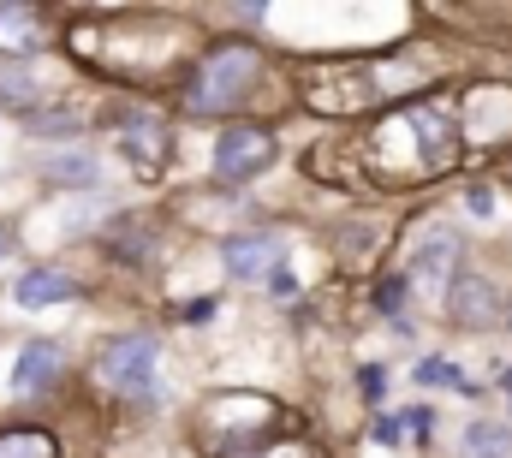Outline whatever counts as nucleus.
<instances>
[{
	"instance_id": "obj_1",
	"label": "nucleus",
	"mask_w": 512,
	"mask_h": 458,
	"mask_svg": "<svg viewBox=\"0 0 512 458\" xmlns=\"http://www.w3.org/2000/svg\"><path fill=\"white\" fill-rule=\"evenodd\" d=\"M251 78H256L251 48H215V54L191 72L185 108H191V114H227L239 96H251Z\"/></svg>"
},
{
	"instance_id": "obj_2",
	"label": "nucleus",
	"mask_w": 512,
	"mask_h": 458,
	"mask_svg": "<svg viewBox=\"0 0 512 458\" xmlns=\"http://www.w3.org/2000/svg\"><path fill=\"white\" fill-rule=\"evenodd\" d=\"M96 375H102V387H114V393H149L155 387V340L149 334H120V340L102 345V357H96Z\"/></svg>"
},
{
	"instance_id": "obj_3",
	"label": "nucleus",
	"mask_w": 512,
	"mask_h": 458,
	"mask_svg": "<svg viewBox=\"0 0 512 458\" xmlns=\"http://www.w3.org/2000/svg\"><path fill=\"white\" fill-rule=\"evenodd\" d=\"M274 161V137L262 125H233L221 143H215V173L221 179H251Z\"/></svg>"
},
{
	"instance_id": "obj_4",
	"label": "nucleus",
	"mask_w": 512,
	"mask_h": 458,
	"mask_svg": "<svg viewBox=\"0 0 512 458\" xmlns=\"http://www.w3.org/2000/svg\"><path fill=\"white\" fill-rule=\"evenodd\" d=\"M72 292H78V280H72L66 268H30V274H18V280H12V304H24V310L66 304Z\"/></svg>"
},
{
	"instance_id": "obj_5",
	"label": "nucleus",
	"mask_w": 512,
	"mask_h": 458,
	"mask_svg": "<svg viewBox=\"0 0 512 458\" xmlns=\"http://www.w3.org/2000/svg\"><path fill=\"white\" fill-rule=\"evenodd\" d=\"M60 345L54 340H30L24 351H18V363H12V387L18 393H48L54 387V375H60Z\"/></svg>"
},
{
	"instance_id": "obj_6",
	"label": "nucleus",
	"mask_w": 512,
	"mask_h": 458,
	"mask_svg": "<svg viewBox=\"0 0 512 458\" xmlns=\"http://www.w3.org/2000/svg\"><path fill=\"white\" fill-rule=\"evenodd\" d=\"M274 256H280V244H274L268 232H245V238H227V244H221V262H227L233 280H262Z\"/></svg>"
},
{
	"instance_id": "obj_7",
	"label": "nucleus",
	"mask_w": 512,
	"mask_h": 458,
	"mask_svg": "<svg viewBox=\"0 0 512 458\" xmlns=\"http://www.w3.org/2000/svg\"><path fill=\"white\" fill-rule=\"evenodd\" d=\"M126 155L143 167V173H161V161H167V131L155 125V119H126Z\"/></svg>"
},
{
	"instance_id": "obj_8",
	"label": "nucleus",
	"mask_w": 512,
	"mask_h": 458,
	"mask_svg": "<svg viewBox=\"0 0 512 458\" xmlns=\"http://www.w3.org/2000/svg\"><path fill=\"white\" fill-rule=\"evenodd\" d=\"M42 48V24L30 6H0V54H36Z\"/></svg>"
},
{
	"instance_id": "obj_9",
	"label": "nucleus",
	"mask_w": 512,
	"mask_h": 458,
	"mask_svg": "<svg viewBox=\"0 0 512 458\" xmlns=\"http://www.w3.org/2000/svg\"><path fill=\"white\" fill-rule=\"evenodd\" d=\"M453 256H459V244H453V232H429L423 244H417V280H429V286H441V274L453 268Z\"/></svg>"
},
{
	"instance_id": "obj_10",
	"label": "nucleus",
	"mask_w": 512,
	"mask_h": 458,
	"mask_svg": "<svg viewBox=\"0 0 512 458\" xmlns=\"http://www.w3.org/2000/svg\"><path fill=\"white\" fill-rule=\"evenodd\" d=\"M0 458H60V447L42 429H6L0 435Z\"/></svg>"
},
{
	"instance_id": "obj_11",
	"label": "nucleus",
	"mask_w": 512,
	"mask_h": 458,
	"mask_svg": "<svg viewBox=\"0 0 512 458\" xmlns=\"http://www.w3.org/2000/svg\"><path fill=\"white\" fill-rule=\"evenodd\" d=\"M48 179H78V185H90V179H96V161H90V155H60V161H48Z\"/></svg>"
},
{
	"instance_id": "obj_12",
	"label": "nucleus",
	"mask_w": 512,
	"mask_h": 458,
	"mask_svg": "<svg viewBox=\"0 0 512 458\" xmlns=\"http://www.w3.org/2000/svg\"><path fill=\"white\" fill-rule=\"evenodd\" d=\"M0 102H12V108H30L36 96H30V84H24V78H0Z\"/></svg>"
},
{
	"instance_id": "obj_13",
	"label": "nucleus",
	"mask_w": 512,
	"mask_h": 458,
	"mask_svg": "<svg viewBox=\"0 0 512 458\" xmlns=\"http://www.w3.org/2000/svg\"><path fill=\"white\" fill-rule=\"evenodd\" d=\"M465 447H477V453H501V429H465Z\"/></svg>"
},
{
	"instance_id": "obj_14",
	"label": "nucleus",
	"mask_w": 512,
	"mask_h": 458,
	"mask_svg": "<svg viewBox=\"0 0 512 458\" xmlns=\"http://www.w3.org/2000/svg\"><path fill=\"white\" fill-rule=\"evenodd\" d=\"M268 292H274V298H292V292H298V280H292L286 268H274V274H268Z\"/></svg>"
},
{
	"instance_id": "obj_15",
	"label": "nucleus",
	"mask_w": 512,
	"mask_h": 458,
	"mask_svg": "<svg viewBox=\"0 0 512 458\" xmlns=\"http://www.w3.org/2000/svg\"><path fill=\"white\" fill-rule=\"evenodd\" d=\"M364 393H370V399H382V393H387V375H382V369H364Z\"/></svg>"
},
{
	"instance_id": "obj_16",
	"label": "nucleus",
	"mask_w": 512,
	"mask_h": 458,
	"mask_svg": "<svg viewBox=\"0 0 512 458\" xmlns=\"http://www.w3.org/2000/svg\"><path fill=\"white\" fill-rule=\"evenodd\" d=\"M393 423H399V417H376V429H370V435H376V441H399V429H393Z\"/></svg>"
},
{
	"instance_id": "obj_17",
	"label": "nucleus",
	"mask_w": 512,
	"mask_h": 458,
	"mask_svg": "<svg viewBox=\"0 0 512 458\" xmlns=\"http://www.w3.org/2000/svg\"><path fill=\"white\" fill-rule=\"evenodd\" d=\"M6 250H12V238H6V227H0V262H6Z\"/></svg>"
}]
</instances>
